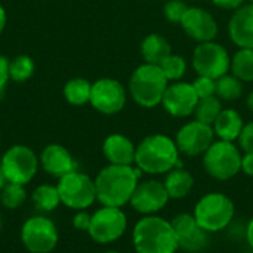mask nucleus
Returning a JSON list of instances; mask_svg holds the SVG:
<instances>
[{"label":"nucleus","mask_w":253,"mask_h":253,"mask_svg":"<svg viewBox=\"0 0 253 253\" xmlns=\"http://www.w3.org/2000/svg\"><path fill=\"white\" fill-rule=\"evenodd\" d=\"M141 170L135 166L108 165L95 176L96 202L102 206L122 208L129 205L139 182Z\"/></svg>","instance_id":"nucleus-1"},{"label":"nucleus","mask_w":253,"mask_h":253,"mask_svg":"<svg viewBox=\"0 0 253 253\" xmlns=\"http://www.w3.org/2000/svg\"><path fill=\"white\" fill-rule=\"evenodd\" d=\"M181 153L173 138L165 133H153L142 138L135 151V168L142 173L156 176L166 175L181 166Z\"/></svg>","instance_id":"nucleus-2"},{"label":"nucleus","mask_w":253,"mask_h":253,"mask_svg":"<svg viewBox=\"0 0 253 253\" xmlns=\"http://www.w3.org/2000/svg\"><path fill=\"white\" fill-rule=\"evenodd\" d=\"M132 245L136 253H176L179 240L172 222L159 216H142L132 230Z\"/></svg>","instance_id":"nucleus-3"},{"label":"nucleus","mask_w":253,"mask_h":253,"mask_svg":"<svg viewBox=\"0 0 253 253\" xmlns=\"http://www.w3.org/2000/svg\"><path fill=\"white\" fill-rule=\"evenodd\" d=\"M168 84L169 80L166 79L160 65L144 62L132 71L129 77L127 93L135 101V104L151 110L157 105H162Z\"/></svg>","instance_id":"nucleus-4"},{"label":"nucleus","mask_w":253,"mask_h":253,"mask_svg":"<svg viewBox=\"0 0 253 253\" xmlns=\"http://www.w3.org/2000/svg\"><path fill=\"white\" fill-rule=\"evenodd\" d=\"M193 215L205 231L213 234L227 230L233 224L236 208L227 194L213 191L197 200Z\"/></svg>","instance_id":"nucleus-5"},{"label":"nucleus","mask_w":253,"mask_h":253,"mask_svg":"<svg viewBox=\"0 0 253 253\" xmlns=\"http://www.w3.org/2000/svg\"><path fill=\"white\" fill-rule=\"evenodd\" d=\"M242 150L230 141L215 139L203 157L206 173L216 181H230L242 172Z\"/></svg>","instance_id":"nucleus-6"},{"label":"nucleus","mask_w":253,"mask_h":253,"mask_svg":"<svg viewBox=\"0 0 253 253\" xmlns=\"http://www.w3.org/2000/svg\"><path fill=\"white\" fill-rule=\"evenodd\" d=\"M58 193L61 205L71 211H86L96 202L95 179L87 173L73 170L58 179Z\"/></svg>","instance_id":"nucleus-7"},{"label":"nucleus","mask_w":253,"mask_h":253,"mask_svg":"<svg viewBox=\"0 0 253 253\" xmlns=\"http://www.w3.org/2000/svg\"><path fill=\"white\" fill-rule=\"evenodd\" d=\"M0 166L7 182L25 187L36 178L40 162L33 148L16 144L3 153L0 157Z\"/></svg>","instance_id":"nucleus-8"},{"label":"nucleus","mask_w":253,"mask_h":253,"mask_svg":"<svg viewBox=\"0 0 253 253\" xmlns=\"http://www.w3.org/2000/svg\"><path fill=\"white\" fill-rule=\"evenodd\" d=\"M19 237L22 246L30 253H50L58 246L59 231L50 218L34 215L25 219Z\"/></svg>","instance_id":"nucleus-9"},{"label":"nucleus","mask_w":253,"mask_h":253,"mask_svg":"<svg viewBox=\"0 0 253 253\" xmlns=\"http://www.w3.org/2000/svg\"><path fill=\"white\" fill-rule=\"evenodd\" d=\"M127 230V216L122 208L102 206L92 213L89 237L98 245H110L125 236Z\"/></svg>","instance_id":"nucleus-10"},{"label":"nucleus","mask_w":253,"mask_h":253,"mask_svg":"<svg viewBox=\"0 0 253 253\" xmlns=\"http://www.w3.org/2000/svg\"><path fill=\"white\" fill-rule=\"evenodd\" d=\"M191 65L197 76H205L216 80L230 73L231 56L228 50L215 40L197 43L191 55Z\"/></svg>","instance_id":"nucleus-11"},{"label":"nucleus","mask_w":253,"mask_h":253,"mask_svg":"<svg viewBox=\"0 0 253 253\" xmlns=\"http://www.w3.org/2000/svg\"><path fill=\"white\" fill-rule=\"evenodd\" d=\"M127 101V90L116 79L102 77L92 83L89 104L101 114L113 116L120 113Z\"/></svg>","instance_id":"nucleus-12"},{"label":"nucleus","mask_w":253,"mask_h":253,"mask_svg":"<svg viewBox=\"0 0 253 253\" xmlns=\"http://www.w3.org/2000/svg\"><path fill=\"white\" fill-rule=\"evenodd\" d=\"M215 133L211 125L202 123L199 120H190L182 125L176 135L175 142L179 153L185 157H199L203 156L208 148L213 144Z\"/></svg>","instance_id":"nucleus-13"},{"label":"nucleus","mask_w":253,"mask_h":253,"mask_svg":"<svg viewBox=\"0 0 253 253\" xmlns=\"http://www.w3.org/2000/svg\"><path fill=\"white\" fill-rule=\"evenodd\" d=\"M169 200V194L162 181L147 179L138 182L129 205L135 212L148 216L157 215L160 211H163Z\"/></svg>","instance_id":"nucleus-14"},{"label":"nucleus","mask_w":253,"mask_h":253,"mask_svg":"<svg viewBox=\"0 0 253 253\" xmlns=\"http://www.w3.org/2000/svg\"><path fill=\"white\" fill-rule=\"evenodd\" d=\"M199 96L190 82H172L168 84L162 99L165 111L175 119H185L194 114Z\"/></svg>","instance_id":"nucleus-15"},{"label":"nucleus","mask_w":253,"mask_h":253,"mask_svg":"<svg viewBox=\"0 0 253 253\" xmlns=\"http://www.w3.org/2000/svg\"><path fill=\"white\" fill-rule=\"evenodd\" d=\"M179 25L184 33L197 43L213 42L219 31L215 16L200 6H188Z\"/></svg>","instance_id":"nucleus-16"},{"label":"nucleus","mask_w":253,"mask_h":253,"mask_svg":"<svg viewBox=\"0 0 253 253\" xmlns=\"http://www.w3.org/2000/svg\"><path fill=\"white\" fill-rule=\"evenodd\" d=\"M170 222L178 236L179 249L197 253L209 246V233L199 225L193 213H178L170 219Z\"/></svg>","instance_id":"nucleus-17"},{"label":"nucleus","mask_w":253,"mask_h":253,"mask_svg":"<svg viewBox=\"0 0 253 253\" xmlns=\"http://www.w3.org/2000/svg\"><path fill=\"white\" fill-rule=\"evenodd\" d=\"M40 168L50 176L59 179L67 173L77 170V163L73 154L61 144L46 145L39 156Z\"/></svg>","instance_id":"nucleus-18"},{"label":"nucleus","mask_w":253,"mask_h":253,"mask_svg":"<svg viewBox=\"0 0 253 253\" xmlns=\"http://www.w3.org/2000/svg\"><path fill=\"white\" fill-rule=\"evenodd\" d=\"M228 36L239 49H253V3L233 10L228 19Z\"/></svg>","instance_id":"nucleus-19"},{"label":"nucleus","mask_w":253,"mask_h":253,"mask_svg":"<svg viewBox=\"0 0 253 253\" xmlns=\"http://www.w3.org/2000/svg\"><path fill=\"white\" fill-rule=\"evenodd\" d=\"M136 145L123 133H111L102 142V154L108 165L133 166Z\"/></svg>","instance_id":"nucleus-20"},{"label":"nucleus","mask_w":253,"mask_h":253,"mask_svg":"<svg viewBox=\"0 0 253 253\" xmlns=\"http://www.w3.org/2000/svg\"><path fill=\"white\" fill-rule=\"evenodd\" d=\"M245 126L243 116L236 108H222L219 116L212 125L216 139L236 142Z\"/></svg>","instance_id":"nucleus-21"},{"label":"nucleus","mask_w":253,"mask_h":253,"mask_svg":"<svg viewBox=\"0 0 253 253\" xmlns=\"http://www.w3.org/2000/svg\"><path fill=\"white\" fill-rule=\"evenodd\" d=\"M163 184L170 200H182L190 196L196 181L190 170L184 169L182 166H178L165 175Z\"/></svg>","instance_id":"nucleus-22"},{"label":"nucleus","mask_w":253,"mask_h":253,"mask_svg":"<svg viewBox=\"0 0 253 253\" xmlns=\"http://www.w3.org/2000/svg\"><path fill=\"white\" fill-rule=\"evenodd\" d=\"M139 50H141V56L144 62L160 65L172 53V44L165 36L151 33L142 39Z\"/></svg>","instance_id":"nucleus-23"},{"label":"nucleus","mask_w":253,"mask_h":253,"mask_svg":"<svg viewBox=\"0 0 253 253\" xmlns=\"http://www.w3.org/2000/svg\"><path fill=\"white\" fill-rule=\"evenodd\" d=\"M92 92V82L83 77H74L65 82L62 87L64 99L74 107H82L89 104Z\"/></svg>","instance_id":"nucleus-24"},{"label":"nucleus","mask_w":253,"mask_h":253,"mask_svg":"<svg viewBox=\"0 0 253 253\" xmlns=\"http://www.w3.org/2000/svg\"><path fill=\"white\" fill-rule=\"evenodd\" d=\"M31 202L36 206V209L42 213L53 212L61 205L58 187L50 184H40L31 193Z\"/></svg>","instance_id":"nucleus-25"},{"label":"nucleus","mask_w":253,"mask_h":253,"mask_svg":"<svg viewBox=\"0 0 253 253\" xmlns=\"http://www.w3.org/2000/svg\"><path fill=\"white\" fill-rule=\"evenodd\" d=\"M230 71L243 83L253 82V49H239L231 56Z\"/></svg>","instance_id":"nucleus-26"},{"label":"nucleus","mask_w":253,"mask_h":253,"mask_svg":"<svg viewBox=\"0 0 253 253\" xmlns=\"http://www.w3.org/2000/svg\"><path fill=\"white\" fill-rule=\"evenodd\" d=\"M243 92H245V83L240 82L231 73H227L222 77L216 79V92H215V95L221 101H227V102L237 101V99L242 98Z\"/></svg>","instance_id":"nucleus-27"},{"label":"nucleus","mask_w":253,"mask_h":253,"mask_svg":"<svg viewBox=\"0 0 253 253\" xmlns=\"http://www.w3.org/2000/svg\"><path fill=\"white\" fill-rule=\"evenodd\" d=\"M36 64L28 55H16L9 59V79L13 83H25L33 77Z\"/></svg>","instance_id":"nucleus-28"},{"label":"nucleus","mask_w":253,"mask_h":253,"mask_svg":"<svg viewBox=\"0 0 253 253\" xmlns=\"http://www.w3.org/2000/svg\"><path fill=\"white\" fill-rule=\"evenodd\" d=\"M222 108H224L222 101L216 95H212V96L199 99L196 111H194L193 116H194L196 120L212 126L213 122L216 120V117L219 116V113L222 111Z\"/></svg>","instance_id":"nucleus-29"},{"label":"nucleus","mask_w":253,"mask_h":253,"mask_svg":"<svg viewBox=\"0 0 253 253\" xmlns=\"http://www.w3.org/2000/svg\"><path fill=\"white\" fill-rule=\"evenodd\" d=\"M27 200V191L24 185L7 182L0 191V202L6 209L15 211L21 208Z\"/></svg>","instance_id":"nucleus-30"},{"label":"nucleus","mask_w":253,"mask_h":253,"mask_svg":"<svg viewBox=\"0 0 253 253\" xmlns=\"http://www.w3.org/2000/svg\"><path fill=\"white\" fill-rule=\"evenodd\" d=\"M162 71L165 73L166 79L169 80V83L172 82H179L182 80V77L187 73V61L184 56L176 55V53H170L162 64H160Z\"/></svg>","instance_id":"nucleus-31"},{"label":"nucleus","mask_w":253,"mask_h":253,"mask_svg":"<svg viewBox=\"0 0 253 253\" xmlns=\"http://www.w3.org/2000/svg\"><path fill=\"white\" fill-rule=\"evenodd\" d=\"M188 4L185 0H168L163 6V15L170 24H181L184 13L187 12Z\"/></svg>","instance_id":"nucleus-32"},{"label":"nucleus","mask_w":253,"mask_h":253,"mask_svg":"<svg viewBox=\"0 0 253 253\" xmlns=\"http://www.w3.org/2000/svg\"><path fill=\"white\" fill-rule=\"evenodd\" d=\"M193 83V87L200 98H208V96H212L215 95L216 92V80L215 79H211V77H205V76H197L194 79Z\"/></svg>","instance_id":"nucleus-33"},{"label":"nucleus","mask_w":253,"mask_h":253,"mask_svg":"<svg viewBox=\"0 0 253 253\" xmlns=\"http://www.w3.org/2000/svg\"><path fill=\"white\" fill-rule=\"evenodd\" d=\"M237 142L242 153H253V122L245 123Z\"/></svg>","instance_id":"nucleus-34"},{"label":"nucleus","mask_w":253,"mask_h":253,"mask_svg":"<svg viewBox=\"0 0 253 253\" xmlns=\"http://www.w3.org/2000/svg\"><path fill=\"white\" fill-rule=\"evenodd\" d=\"M90 219H92L90 213H87L86 211H77L74 218H73V227L79 231L87 233V230L90 227Z\"/></svg>","instance_id":"nucleus-35"},{"label":"nucleus","mask_w":253,"mask_h":253,"mask_svg":"<svg viewBox=\"0 0 253 253\" xmlns=\"http://www.w3.org/2000/svg\"><path fill=\"white\" fill-rule=\"evenodd\" d=\"M213 3V6L222 9V10H236L240 6H243L248 0H211Z\"/></svg>","instance_id":"nucleus-36"},{"label":"nucleus","mask_w":253,"mask_h":253,"mask_svg":"<svg viewBox=\"0 0 253 253\" xmlns=\"http://www.w3.org/2000/svg\"><path fill=\"white\" fill-rule=\"evenodd\" d=\"M9 80V58L0 55V92L6 87Z\"/></svg>","instance_id":"nucleus-37"},{"label":"nucleus","mask_w":253,"mask_h":253,"mask_svg":"<svg viewBox=\"0 0 253 253\" xmlns=\"http://www.w3.org/2000/svg\"><path fill=\"white\" fill-rule=\"evenodd\" d=\"M242 172L253 178V153H243L242 156Z\"/></svg>","instance_id":"nucleus-38"},{"label":"nucleus","mask_w":253,"mask_h":253,"mask_svg":"<svg viewBox=\"0 0 253 253\" xmlns=\"http://www.w3.org/2000/svg\"><path fill=\"white\" fill-rule=\"evenodd\" d=\"M245 237H246V242H248L251 251L253 252V218H251V221L246 225V236Z\"/></svg>","instance_id":"nucleus-39"},{"label":"nucleus","mask_w":253,"mask_h":253,"mask_svg":"<svg viewBox=\"0 0 253 253\" xmlns=\"http://www.w3.org/2000/svg\"><path fill=\"white\" fill-rule=\"evenodd\" d=\"M6 22H7V13H6V9L0 4V36L4 31Z\"/></svg>","instance_id":"nucleus-40"},{"label":"nucleus","mask_w":253,"mask_h":253,"mask_svg":"<svg viewBox=\"0 0 253 253\" xmlns=\"http://www.w3.org/2000/svg\"><path fill=\"white\" fill-rule=\"evenodd\" d=\"M246 107L251 113H253V90H251L246 96Z\"/></svg>","instance_id":"nucleus-41"},{"label":"nucleus","mask_w":253,"mask_h":253,"mask_svg":"<svg viewBox=\"0 0 253 253\" xmlns=\"http://www.w3.org/2000/svg\"><path fill=\"white\" fill-rule=\"evenodd\" d=\"M7 184V179H6V176H4V173H3V169H1V166H0V191L3 190V187Z\"/></svg>","instance_id":"nucleus-42"},{"label":"nucleus","mask_w":253,"mask_h":253,"mask_svg":"<svg viewBox=\"0 0 253 253\" xmlns=\"http://www.w3.org/2000/svg\"><path fill=\"white\" fill-rule=\"evenodd\" d=\"M104 253H120V252H117V251H108V252H104Z\"/></svg>","instance_id":"nucleus-43"},{"label":"nucleus","mask_w":253,"mask_h":253,"mask_svg":"<svg viewBox=\"0 0 253 253\" xmlns=\"http://www.w3.org/2000/svg\"><path fill=\"white\" fill-rule=\"evenodd\" d=\"M185 1H200V0H185Z\"/></svg>","instance_id":"nucleus-44"},{"label":"nucleus","mask_w":253,"mask_h":253,"mask_svg":"<svg viewBox=\"0 0 253 253\" xmlns=\"http://www.w3.org/2000/svg\"><path fill=\"white\" fill-rule=\"evenodd\" d=\"M248 3H253V0H248Z\"/></svg>","instance_id":"nucleus-45"},{"label":"nucleus","mask_w":253,"mask_h":253,"mask_svg":"<svg viewBox=\"0 0 253 253\" xmlns=\"http://www.w3.org/2000/svg\"><path fill=\"white\" fill-rule=\"evenodd\" d=\"M0 228H1V218H0Z\"/></svg>","instance_id":"nucleus-46"},{"label":"nucleus","mask_w":253,"mask_h":253,"mask_svg":"<svg viewBox=\"0 0 253 253\" xmlns=\"http://www.w3.org/2000/svg\"><path fill=\"white\" fill-rule=\"evenodd\" d=\"M251 253H253V252H251Z\"/></svg>","instance_id":"nucleus-47"}]
</instances>
